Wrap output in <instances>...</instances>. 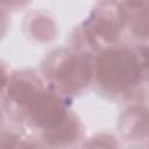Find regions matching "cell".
<instances>
[{
	"mask_svg": "<svg viewBox=\"0 0 149 149\" xmlns=\"http://www.w3.org/2000/svg\"><path fill=\"white\" fill-rule=\"evenodd\" d=\"M141 66L137 58L127 50H106L98 61V78L106 90L120 92L136 84Z\"/></svg>",
	"mask_w": 149,
	"mask_h": 149,
	"instance_id": "6da1fadb",
	"label": "cell"
},
{
	"mask_svg": "<svg viewBox=\"0 0 149 149\" xmlns=\"http://www.w3.org/2000/svg\"><path fill=\"white\" fill-rule=\"evenodd\" d=\"M123 19V10L115 2H106L95 13L91 21V29L94 36L104 41H114Z\"/></svg>",
	"mask_w": 149,
	"mask_h": 149,
	"instance_id": "7a4b0ae2",
	"label": "cell"
},
{
	"mask_svg": "<svg viewBox=\"0 0 149 149\" xmlns=\"http://www.w3.org/2000/svg\"><path fill=\"white\" fill-rule=\"evenodd\" d=\"M30 115L37 125L47 129L56 127L66 118L59 100L51 94L37 95L30 104Z\"/></svg>",
	"mask_w": 149,
	"mask_h": 149,
	"instance_id": "3957f363",
	"label": "cell"
},
{
	"mask_svg": "<svg viewBox=\"0 0 149 149\" xmlns=\"http://www.w3.org/2000/svg\"><path fill=\"white\" fill-rule=\"evenodd\" d=\"M91 77L88 63L78 57L66 59L57 72V79L66 91H77L85 86Z\"/></svg>",
	"mask_w": 149,
	"mask_h": 149,
	"instance_id": "277c9868",
	"label": "cell"
},
{
	"mask_svg": "<svg viewBox=\"0 0 149 149\" xmlns=\"http://www.w3.org/2000/svg\"><path fill=\"white\" fill-rule=\"evenodd\" d=\"M78 126L72 119L65 118L59 125H57L54 128L48 129V133L45 136L50 142L58 143V142H68L71 141L73 137H76Z\"/></svg>",
	"mask_w": 149,
	"mask_h": 149,
	"instance_id": "5b68a950",
	"label": "cell"
},
{
	"mask_svg": "<svg viewBox=\"0 0 149 149\" xmlns=\"http://www.w3.org/2000/svg\"><path fill=\"white\" fill-rule=\"evenodd\" d=\"M36 88L30 83H27L24 80L15 81L8 88L9 97L20 105H30L36 99Z\"/></svg>",
	"mask_w": 149,
	"mask_h": 149,
	"instance_id": "8992f818",
	"label": "cell"
},
{
	"mask_svg": "<svg viewBox=\"0 0 149 149\" xmlns=\"http://www.w3.org/2000/svg\"><path fill=\"white\" fill-rule=\"evenodd\" d=\"M144 126V116L141 109H129L121 120V129L125 135L132 137L139 134Z\"/></svg>",
	"mask_w": 149,
	"mask_h": 149,
	"instance_id": "52a82bcc",
	"label": "cell"
},
{
	"mask_svg": "<svg viewBox=\"0 0 149 149\" xmlns=\"http://www.w3.org/2000/svg\"><path fill=\"white\" fill-rule=\"evenodd\" d=\"M30 30L33 35L41 40V41H48L51 40L55 35V26L54 23L45 17H36L33 23L30 24Z\"/></svg>",
	"mask_w": 149,
	"mask_h": 149,
	"instance_id": "ba28073f",
	"label": "cell"
},
{
	"mask_svg": "<svg viewBox=\"0 0 149 149\" xmlns=\"http://www.w3.org/2000/svg\"><path fill=\"white\" fill-rule=\"evenodd\" d=\"M139 12L135 14L133 22V31L137 36H148L149 35V8L143 3L139 2Z\"/></svg>",
	"mask_w": 149,
	"mask_h": 149,
	"instance_id": "9c48e42d",
	"label": "cell"
},
{
	"mask_svg": "<svg viewBox=\"0 0 149 149\" xmlns=\"http://www.w3.org/2000/svg\"><path fill=\"white\" fill-rule=\"evenodd\" d=\"M5 2H8V3H13V2H16L17 0H3Z\"/></svg>",
	"mask_w": 149,
	"mask_h": 149,
	"instance_id": "30bf717a",
	"label": "cell"
}]
</instances>
